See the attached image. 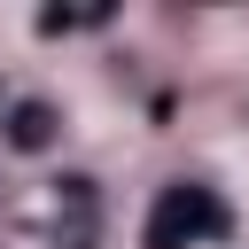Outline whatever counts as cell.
<instances>
[{
	"label": "cell",
	"mask_w": 249,
	"mask_h": 249,
	"mask_svg": "<svg viewBox=\"0 0 249 249\" xmlns=\"http://www.w3.org/2000/svg\"><path fill=\"white\" fill-rule=\"evenodd\" d=\"M93 233H101V187H93L86 171H70V179L54 187V226H47V241H54V249H93Z\"/></svg>",
	"instance_id": "obj_2"
},
{
	"label": "cell",
	"mask_w": 249,
	"mask_h": 249,
	"mask_svg": "<svg viewBox=\"0 0 249 249\" xmlns=\"http://www.w3.org/2000/svg\"><path fill=\"white\" fill-rule=\"evenodd\" d=\"M233 218H226V202H218V187H202V179H171L156 202H148V249H202V241H218Z\"/></svg>",
	"instance_id": "obj_1"
},
{
	"label": "cell",
	"mask_w": 249,
	"mask_h": 249,
	"mask_svg": "<svg viewBox=\"0 0 249 249\" xmlns=\"http://www.w3.org/2000/svg\"><path fill=\"white\" fill-rule=\"evenodd\" d=\"M54 132H62V117H54V101H39V93H23V101L8 109V148H23V156H39V148H54Z\"/></svg>",
	"instance_id": "obj_3"
}]
</instances>
